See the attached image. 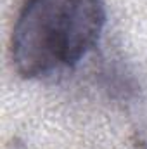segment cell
Here are the masks:
<instances>
[{
    "mask_svg": "<svg viewBox=\"0 0 147 149\" xmlns=\"http://www.w3.org/2000/svg\"><path fill=\"white\" fill-rule=\"evenodd\" d=\"M102 0H23L12 26L10 59L24 80L74 70L101 42Z\"/></svg>",
    "mask_w": 147,
    "mask_h": 149,
    "instance_id": "6da1fadb",
    "label": "cell"
}]
</instances>
